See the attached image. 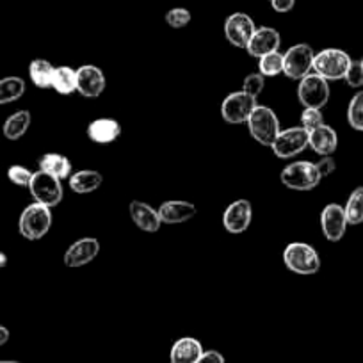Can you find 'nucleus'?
I'll return each instance as SVG.
<instances>
[{"label":"nucleus","instance_id":"obj_1","mask_svg":"<svg viewBox=\"0 0 363 363\" xmlns=\"http://www.w3.org/2000/svg\"><path fill=\"white\" fill-rule=\"evenodd\" d=\"M247 130H250L251 138L262 146H269L271 148L272 143L277 141L278 134L281 132L280 121L274 111L269 109L265 106H258L251 113L250 120H247Z\"/></svg>","mask_w":363,"mask_h":363},{"label":"nucleus","instance_id":"obj_2","mask_svg":"<svg viewBox=\"0 0 363 363\" xmlns=\"http://www.w3.org/2000/svg\"><path fill=\"white\" fill-rule=\"evenodd\" d=\"M52 226V208L41 203H30L23 208L18 219V230L27 240H40Z\"/></svg>","mask_w":363,"mask_h":363},{"label":"nucleus","instance_id":"obj_3","mask_svg":"<svg viewBox=\"0 0 363 363\" xmlns=\"http://www.w3.org/2000/svg\"><path fill=\"white\" fill-rule=\"evenodd\" d=\"M280 180L285 187L294 191H312L320 184V174L315 162L310 160H296L284 167Z\"/></svg>","mask_w":363,"mask_h":363},{"label":"nucleus","instance_id":"obj_4","mask_svg":"<svg viewBox=\"0 0 363 363\" xmlns=\"http://www.w3.org/2000/svg\"><path fill=\"white\" fill-rule=\"evenodd\" d=\"M284 262L289 271L310 277L320 269V258L315 247L306 242H291L284 251Z\"/></svg>","mask_w":363,"mask_h":363},{"label":"nucleus","instance_id":"obj_5","mask_svg":"<svg viewBox=\"0 0 363 363\" xmlns=\"http://www.w3.org/2000/svg\"><path fill=\"white\" fill-rule=\"evenodd\" d=\"M352 59L340 48H326L313 57V72L326 80L344 79Z\"/></svg>","mask_w":363,"mask_h":363},{"label":"nucleus","instance_id":"obj_6","mask_svg":"<svg viewBox=\"0 0 363 363\" xmlns=\"http://www.w3.org/2000/svg\"><path fill=\"white\" fill-rule=\"evenodd\" d=\"M29 191L33 194L34 201L36 203L45 205L48 208L57 207L62 201V184L59 178L52 177V174L45 173V171H36L33 173V178H30Z\"/></svg>","mask_w":363,"mask_h":363},{"label":"nucleus","instance_id":"obj_7","mask_svg":"<svg viewBox=\"0 0 363 363\" xmlns=\"http://www.w3.org/2000/svg\"><path fill=\"white\" fill-rule=\"evenodd\" d=\"M298 96L305 109H323L330 100V84L315 72L308 73L299 80Z\"/></svg>","mask_w":363,"mask_h":363},{"label":"nucleus","instance_id":"obj_8","mask_svg":"<svg viewBox=\"0 0 363 363\" xmlns=\"http://www.w3.org/2000/svg\"><path fill=\"white\" fill-rule=\"evenodd\" d=\"M315 52L310 45L299 43L289 48L284 54V73L292 80H301L313 69Z\"/></svg>","mask_w":363,"mask_h":363},{"label":"nucleus","instance_id":"obj_9","mask_svg":"<svg viewBox=\"0 0 363 363\" xmlns=\"http://www.w3.org/2000/svg\"><path fill=\"white\" fill-rule=\"evenodd\" d=\"M257 107V100L253 96L246 95L242 89L233 91L223 100L221 104V116L226 123L230 125H242L247 123L251 113Z\"/></svg>","mask_w":363,"mask_h":363},{"label":"nucleus","instance_id":"obj_10","mask_svg":"<svg viewBox=\"0 0 363 363\" xmlns=\"http://www.w3.org/2000/svg\"><path fill=\"white\" fill-rule=\"evenodd\" d=\"M310 134L303 127H291L285 128L278 134L277 141L272 143L271 150L278 159H292L305 152L308 146Z\"/></svg>","mask_w":363,"mask_h":363},{"label":"nucleus","instance_id":"obj_11","mask_svg":"<svg viewBox=\"0 0 363 363\" xmlns=\"http://www.w3.org/2000/svg\"><path fill=\"white\" fill-rule=\"evenodd\" d=\"M255 30H257V26L246 13H233L225 22L226 40L237 48H246Z\"/></svg>","mask_w":363,"mask_h":363},{"label":"nucleus","instance_id":"obj_12","mask_svg":"<svg viewBox=\"0 0 363 363\" xmlns=\"http://www.w3.org/2000/svg\"><path fill=\"white\" fill-rule=\"evenodd\" d=\"M106 89V75L95 65H84L77 69V93L84 99H99Z\"/></svg>","mask_w":363,"mask_h":363},{"label":"nucleus","instance_id":"obj_13","mask_svg":"<svg viewBox=\"0 0 363 363\" xmlns=\"http://www.w3.org/2000/svg\"><path fill=\"white\" fill-rule=\"evenodd\" d=\"M100 253V242L95 237H82V239L75 240L72 246L66 250L62 262H65L66 267H84L89 262L95 260Z\"/></svg>","mask_w":363,"mask_h":363},{"label":"nucleus","instance_id":"obj_14","mask_svg":"<svg viewBox=\"0 0 363 363\" xmlns=\"http://www.w3.org/2000/svg\"><path fill=\"white\" fill-rule=\"evenodd\" d=\"M347 218H345L344 207L338 203H330L320 212V228H323L324 237L330 242H338L345 235L347 230Z\"/></svg>","mask_w":363,"mask_h":363},{"label":"nucleus","instance_id":"obj_15","mask_svg":"<svg viewBox=\"0 0 363 363\" xmlns=\"http://www.w3.org/2000/svg\"><path fill=\"white\" fill-rule=\"evenodd\" d=\"M253 219V207L247 200H237L226 207L223 214V226L230 233H242L250 228Z\"/></svg>","mask_w":363,"mask_h":363},{"label":"nucleus","instance_id":"obj_16","mask_svg":"<svg viewBox=\"0 0 363 363\" xmlns=\"http://www.w3.org/2000/svg\"><path fill=\"white\" fill-rule=\"evenodd\" d=\"M281 36L277 29L272 27H258L257 30L251 36L250 43H247L246 52L251 57H264V55L271 54V52H277L280 48Z\"/></svg>","mask_w":363,"mask_h":363},{"label":"nucleus","instance_id":"obj_17","mask_svg":"<svg viewBox=\"0 0 363 363\" xmlns=\"http://www.w3.org/2000/svg\"><path fill=\"white\" fill-rule=\"evenodd\" d=\"M160 221L166 223V225H182V223H187L196 216V205L191 203V201H166V203L160 205L159 208Z\"/></svg>","mask_w":363,"mask_h":363},{"label":"nucleus","instance_id":"obj_18","mask_svg":"<svg viewBox=\"0 0 363 363\" xmlns=\"http://www.w3.org/2000/svg\"><path fill=\"white\" fill-rule=\"evenodd\" d=\"M121 135V125L113 118H99L87 125V138L96 145H111Z\"/></svg>","mask_w":363,"mask_h":363},{"label":"nucleus","instance_id":"obj_19","mask_svg":"<svg viewBox=\"0 0 363 363\" xmlns=\"http://www.w3.org/2000/svg\"><path fill=\"white\" fill-rule=\"evenodd\" d=\"M128 211H130L132 221H134V225L138 226L139 230H143V232L146 233L159 232L160 225H162L159 211L150 207V205L145 203V201H132Z\"/></svg>","mask_w":363,"mask_h":363},{"label":"nucleus","instance_id":"obj_20","mask_svg":"<svg viewBox=\"0 0 363 363\" xmlns=\"http://www.w3.org/2000/svg\"><path fill=\"white\" fill-rule=\"evenodd\" d=\"M203 354V345L194 337H182L169 351V363H196Z\"/></svg>","mask_w":363,"mask_h":363},{"label":"nucleus","instance_id":"obj_21","mask_svg":"<svg viewBox=\"0 0 363 363\" xmlns=\"http://www.w3.org/2000/svg\"><path fill=\"white\" fill-rule=\"evenodd\" d=\"M308 146L313 150V152L319 153L320 157L331 155V153H335V150H337L338 146L337 132H335L331 127H328L326 123L320 125L319 128L310 132Z\"/></svg>","mask_w":363,"mask_h":363},{"label":"nucleus","instance_id":"obj_22","mask_svg":"<svg viewBox=\"0 0 363 363\" xmlns=\"http://www.w3.org/2000/svg\"><path fill=\"white\" fill-rule=\"evenodd\" d=\"M102 174L95 169H80L77 173H72L68 178V186L73 193L77 194H89L102 186Z\"/></svg>","mask_w":363,"mask_h":363},{"label":"nucleus","instance_id":"obj_23","mask_svg":"<svg viewBox=\"0 0 363 363\" xmlns=\"http://www.w3.org/2000/svg\"><path fill=\"white\" fill-rule=\"evenodd\" d=\"M38 164H40L41 171L59 178L61 182L72 177V160L68 157L61 155V153H45L38 160Z\"/></svg>","mask_w":363,"mask_h":363},{"label":"nucleus","instance_id":"obj_24","mask_svg":"<svg viewBox=\"0 0 363 363\" xmlns=\"http://www.w3.org/2000/svg\"><path fill=\"white\" fill-rule=\"evenodd\" d=\"M30 121H33V116H30L29 111H16L15 114H11L4 121V127H2L4 138L9 139V141L22 139L27 134V130H29Z\"/></svg>","mask_w":363,"mask_h":363},{"label":"nucleus","instance_id":"obj_25","mask_svg":"<svg viewBox=\"0 0 363 363\" xmlns=\"http://www.w3.org/2000/svg\"><path fill=\"white\" fill-rule=\"evenodd\" d=\"M26 95V80L22 77H4L0 79V106L20 100Z\"/></svg>","mask_w":363,"mask_h":363},{"label":"nucleus","instance_id":"obj_26","mask_svg":"<svg viewBox=\"0 0 363 363\" xmlns=\"http://www.w3.org/2000/svg\"><path fill=\"white\" fill-rule=\"evenodd\" d=\"M54 66L47 59H34L29 66V77L33 84L40 89H48L52 87V79H54Z\"/></svg>","mask_w":363,"mask_h":363},{"label":"nucleus","instance_id":"obj_27","mask_svg":"<svg viewBox=\"0 0 363 363\" xmlns=\"http://www.w3.org/2000/svg\"><path fill=\"white\" fill-rule=\"evenodd\" d=\"M52 87L57 91L59 95H72L77 91V69L69 66H57L54 69V79H52Z\"/></svg>","mask_w":363,"mask_h":363},{"label":"nucleus","instance_id":"obj_28","mask_svg":"<svg viewBox=\"0 0 363 363\" xmlns=\"http://www.w3.org/2000/svg\"><path fill=\"white\" fill-rule=\"evenodd\" d=\"M345 218L349 225H362L363 223V187H356L349 196L344 207Z\"/></svg>","mask_w":363,"mask_h":363},{"label":"nucleus","instance_id":"obj_29","mask_svg":"<svg viewBox=\"0 0 363 363\" xmlns=\"http://www.w3.org/2000/svg\"><path fill=\"white\" fill-rule=\"evenodd\" d=\"M258 69L264 77H277L284 73V54L280 52H271L258 59Z\"/></svg>","mask_w":363,"mask_h":363},{"label":"nucleus","instance_id":"obj_30","mask_svg":"<svg viewBox=\"0 0 363 363\" xmlns=\"http://www.w3.org/2000/svg\"><path fill=\"white\" fill-rule=\"evenodd\" d=\"M347 121L354 130L363 132V91H358L349 102Z\"/></svg>","mask_w":363,"mask_h":363},{"label":"nucleus","instance_id":"obj_31","mask_svg":"<svg viewBox=\"0 0 363 363\" xmlns=\"http://www.w3.org/2000/svg\"><path fill=\"white\" fill-rule=\"evenodd\" d=\"M265 87V77L262 75L260 72L258 73H250V75L244 79V84H242V91L246 93V95L253 96L255 100L260 96V93L264 91Z\"/></svg>","mask_w":363,"mask_h":363},{"label":"nucleus","instance_id":"obj_32","mask_svg":"<svg viewBox=\"0 0 363 363\" xmlns=\"http://www.w3.org/2000/svg\"><path fill=\"white\" fill-rule=\"evenodd\" d=\"M191 22V13L186 8H173L167 11L166 15V23L173 29H184V27L189 26Z\"/></svg>","mask_w":363,"mask_h":363},{"label":"nucleus","instance_id":"obj_33","mask_svg":"<svg viewBox=\"0 0 363 363\" xmlns=\"http://www.w3.org/2000/svg\"><path fill=\"white\" fill-rule=\"evenodd\" d=\"M8 178L18 187H29L30 178H33V171L27 169L26 166H20V164H15L8 169Z\"/></svg>","mask_w":363,"mask_h":363},{"label":"nucleus","instance_id":"obj_34","mask_svg":"<svg viewBox=\"0 0 363 363\" xmlns=\"http://www.w3.org/2000/svg\"><path fill=\"white\" fill-rule=\"evenodd\" d=\"M320 125H324V116L320 113V109H305L301 114V127L306 132H312L315 128H319Z\"/></svg>","mask_w":363,"mask_h":363},{"label":"nucleus","instance_id":"obj_35","mask_svg":"<svg viewBox=\"0 0 363 363\" xmlns=\"http://www.w3.org/2000/svg\"><path fill=\"white\" fill-rule=\"evenodd\" d=\"M344 80L347 86L351 87H362L363 86V66L362 61H351V66L347 68Z\"/></svg>","mask_w":363,"mask_h":363},{"label":"nucleus","instance_id":"obj_36","mask_svg":"<svg viewBox=\"0 0 363 363\" xmlns=\"http://www.w3.org/2000/svg\"><path fill=\"white\" fill-rule=\"evenodd\" d=\"M315 166H317V169H319L320 178L330 177V174L335 171V160H333V157H331V155L323 157V159H320L319 162H315Z\"/></svg>","mask_w":363,"mask_h":363},{"label":"nucleus","instance_id":"obj_37","mask_svg":"<svg viewBox=\"0 0 363 363\" xmlns=\"http://www.w3.org/2000/svg\"><path fill=\"white\" fill-rule=\"evenodd\" d=\"M196 363H226V359L221 352L211 349V351H203V354H201V358Z\"/></svg>","mask_w":363,"mask_h":363},{"label":"nucleus","instance_id":"obj_38","mask_svg":"<svg viewBox=\"0 0 363 363\" xmlns=\"http://www.w3.org/2000/svg\"><path fill=\"white\" fill-rule=\"evenodd\" d=\"M271 6L277 13H289L294 9L296 0H271Z\"/></svg>","mask_w":363,"mask_h":363},{"label":"nucleus","instance_id":"obj_39","mask_svg":"<svg viewBox=\"0 0 363 363\" xmlns=\"http://www.w3.org/2000/svg\"><path fill=\"white\" fill-rule=\"evenodd\" d=\"M9 340V330L4 326H0V345H4Z\"/></svg>","mask_w":363,"mask_h":363},{"label":"nucleus","instance_id":"obj_40","mask_svg":"<svg viewBox=\"0 0 363 363\" xmlns=\"http://www.w3.org/2000/svg\"><path fill=\"white\" fill-rule=\"evenodd\" d=\"M6 264H8V257L0 251V269H4Z\"/></svg>","mask_w":363,"mask_h":363},{"label":"nucleus","instance_id":"obj_41","mask_svg":"<svg viewBox=\"0 0 363 363\" xmlns=\"http://www.w3.org/2000/svg\"><path fill=\"white\" fill-rule=\"evenodd\" d=\"M0 363H22L18 359H0Z\"/></svg>","mask_w":363,"mask_h":363},{"label":"nucleus","instance_id":"obj_42","mask_svg":"<svg viewBox=\"0 0 363 363\" xmlns=\"http://www.w3.org/2000/svg\"><path fill=\"white\" fill-rule=\"evenodd\" d=\"M362 66H363V59H362Z\"/></svg>","mask_w":363,"mask_h":363}]
</instances>
